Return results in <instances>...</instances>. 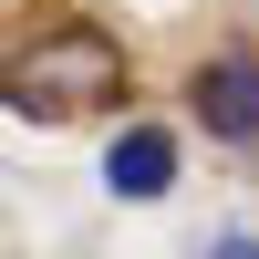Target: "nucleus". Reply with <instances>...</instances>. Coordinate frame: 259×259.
<instances>
[{
	"label": "nucleus",
	"instance_id": "obj_3",
	"mask_svg": "<svg viewBox=\"0 0 259 259\" xmlns=\"http://www.w3.org/2000/svg\"><path fill=\"white\" fill-rule=\"evenodd\" d=\"M104 187H114V197H166V187H177V135H166V124H124L114 156H104Z\"/></svg>",
	"mask_w": 259,
	"mask_h": 259
},
{
	"label": "nucleus",
	"instance_id": "obj_1",
	"mask_svg": "<svg viewBox=\"0 0 259 259\" xmlns=\"http://www.w3.org/2000/svg\"><path fill=\"white\" fill-rule=\"evenodd\" d=\"M104 104H124V41L94 31V21H52L11 62V114H31V124H73V114H104Z\"/></svg>",
	"mask_w": 259,
	"mask_h": 259
},
{
	"label": "nucleus",
	"instance_id": "obj_4",
	"mask_svg": "<svg viewBox=\"0 0 259 259\" xmlns=\"http://www.w3.org/2000/svg\"><path fill=\"white\" fill-rule=\"evenodd\" d=\"M207 259H259V239H207Z\"/></svg>",
	"mask_w": 259,
	"mask_h": 259
},
{
	"label": "nucleus",
	"instance_id": "obj_2",
	"mask_svg": "<svg viewBox=\"0 0 259 259\" xmlns=\"http://www.w3.org/2000/svg\"><path fill=\"white\" fill-rule=\"evenodd\" d=\"M187 104H197V124H207L218 145H259V52H218V62H197Z\"/></svg>",
	"mask_w": 259,
	"mask_h": 259
}]
</instances>
